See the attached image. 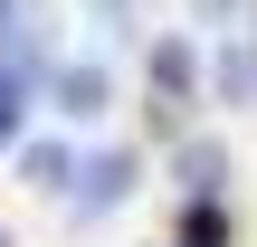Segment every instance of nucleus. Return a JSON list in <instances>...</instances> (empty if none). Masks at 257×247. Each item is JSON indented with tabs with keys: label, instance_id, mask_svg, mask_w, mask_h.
Instances as JSON below:
<instances>
[{
	"label": "nucleus",
	"instance_id": "nucleus-5",
	"mask_svg": "<svg viewBox=\"0 0 257 247\" xmlns=\"http://www.w3.org/2000/svg\"><path fill=\"white\" fill-rule=\"evenodd\" d=\"M172 171H181V200H219L229 152H219V143H181V152H172Z\"/></svg>",
	"mask_w": 257,
	"mask_h": 247
},
{
	"label": "nucleus",
	"instance_id": "nucleus-7",
	"mask_svg": "<svg viewBox=\"0 0 257 247\" xmlns=\"http://www.w3.org/2000/svg\"><path fill=\"white\" fill-rule=\"evenodd\" d=\"M10 162L29 171V190H67V181H76V152H67V143H19Z\"/></svg>",
	"mask_w": 257,
	"mask_h": 247
},
{
	"label": "nucleus",
	"instance_id": "nucleus-3",
	"mask_svg": "<svg viewBox=\"0 0 257 247\" xmlns=\"http://www.w3.org/2000/svg\"><path fill=\"white\" fill-rule=\"evenodd\" d=\"M29 114H38V76L0 48V152H19V143H29Z\"/></svg>",
	"mask_w": 257,
	"mask_h": 247
},
{
	"label": "nucleus",
	"instance_id": "nucleus-1",
	"mask_svg": "<svg viewBox=\"0 0 257 247\" xmlns=\"http://www.w3.org/2000/svg\"><path fill=\"white\" fill-rule=\"evenodd\" d=\"M134 181H143V162H134L124 143H105V152H86V162H76L67 209H76V219H114V209L134 200Z\"/></svg>",
	"mask_w": 257,
	"mask_h": 247
},
{
	"label": "nucleus",
	"instance_id": "nucleus-2",
	"mask_svg": "<svg viewBox=\"0 0 257 247\" xmlns=\"http://www.w3.org/2000/svg\"><path fill=\"white\" fill-rule=\"evenodd\" d=\"M48 114H67V124H105V105H114V76L105 67H86V57H67V67H48Z\"/></svg>",
	"mask_w": 257,
	"mask_h": 247
},
{
	"label": "nucleus",
	"instance_id": "nucleus-4",
	"mask_svg": "<svg viewBox=\"0 0 257 247\" xmlns=\"http://www.w3.org/2000/svg\"><path fill=\"white\" fill-rule=\"evenodd\" d=\"M153 95H172V105L200 95V48L191 38H153Z\"/></svg>",
	"mask_w": 257,
	"mask_h": 247
},
{
	"label": "nucleus",
	"instance_id": "nucleus-6",
	"mask_svg": "<svg viewBox=\"0 0 257 247\" xmlns=\"http://www.w3.org/2000/svg\"><path fill=\"white\" fill-rule=\"evenodd\" d=\"M172 247H229V200H181Z\"/></svg>",
	"mask_w": 257,
	"mask_h": 247
}]
</instances>
